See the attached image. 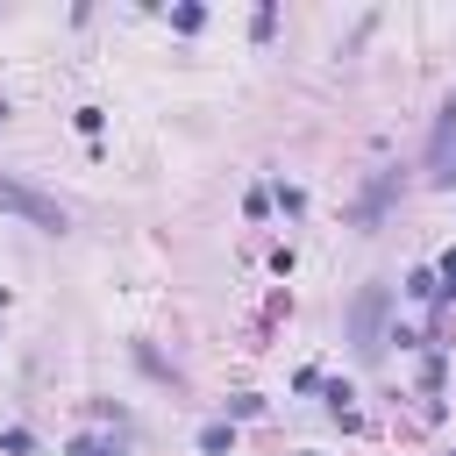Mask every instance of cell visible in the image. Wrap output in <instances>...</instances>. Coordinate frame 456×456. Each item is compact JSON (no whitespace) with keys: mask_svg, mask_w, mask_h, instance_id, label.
<instances>
[{"mask_svg":"<svg viewBox=\"0 0 456 456\" xmlns=\"http://www.w3.org/2000/svg\"><path fill=\"white\" fill-rule=\"evenodd\" d=\"M256 413H264V399H256V392H235V399L221 406V420H256Z\"/></svg>","mask_w":456,"mask_h":456,"instance_id":"8992f818","label":"cell"},{"mask_svg":"<svg viewBox=\"0 0 456 456\" xmlns=\"http://www.w3.org/2000/svg\"><path fill=\"white\" fill-rule=\"evenodd\" d=\"M200 456H235V428L228 420H207L200 428Z\"/></svg>","mask_w":456,"mask_h":456,"instance_id":"5b68a950","label":"cell"},{"mask_svg":"<svg viewBox=\"0 0 456 456\" xmlns=\"http://www.w3.org/2000/svg\"><path fill=\"white\" fill-rule=\"evenodd\" d=\"M385 314H392V292H385V285H363V292L349 299V342H356L363 356L385 342Z\"/></svg>","mask_w":456,"mask_h":456,"instance_id":"7a4b0ae2","label":"cell"},{"mask_svg":"<svg viewBox=\"0 0 456 456\" xmlns=\"http://www.w3.org/2000/svg\"><path fill=\"white\" fill-rule=\"evenodd\" d=\"M71 121H78V135H86V142H100V128H107V114H100V107H78Z\"/></svg>","mask_w":456,"mask_h":456,"instance_id":"30bf717a","label":"cell"},{"mask_svg":"<svg viewBox=\"0 0 456 456\" xmlns=\"http://www.w3.org/2000/svg\"><path fill=\"white\" fill-rule=\"evenodd\" d=\"M449 135H456V93L442 100V121H435V157H449Z\"/></svg>","mask_w":456,"mask_h":456,"instance_id":"ba28073f","label":"cell"},{"mask_svg":"<svg viewBox=\"0 0 456 456\" xmlns=\"http://www.w3.org/2000/svg\"><path fill=\"white\" fill-rule=\"evenodd\" d=\"M0 214L28 221V228H43V235H64V221H71L50 192H36V185H28V178H14V171H0Z\"/></svg>","mask_w":456,"mask_h":456,"instance_id":"6da1fadb","label":"cell"},{"mask_svg":"<svg viewBox=\"0 0 456 456\" xmlns=\"http://www.w3.org/2000/svg\"><path fill=\"white\" fill-rule=\"evenodd\" d=\"M435 285H442V299H456V249H442V264H435Z\"/></svg>","mask_w":456,"mask_h":456,"instance_id":"8fae6325","label":"cell"},{"mask_svg":"<svg viewBox=\"0 0 456 456\" xmlns=\"http://www.w3.org/2000/svg\"><path fill=\"white\" fill-rule=\"evenodd\" d=\"M406 299H442V285H435V271H428V264L406 278Z\"/></svg>","mask_w":456,"mask_h":456,"instance_id":"9c48e42d","label":"cell"},{"mask_svg":"<svg viewBox=\"0 0 456 456\" xmlns=\"http://www.w3.org/2000/svg\"><path fill=\"white\" fill-rule=\"evenodd\" d=\"M171 28H185V36L207 28V7H171Z\"/></svg>","mask_w":456,"mask_h":456,"instance_id":"7c38bea8","label":"cell"},{"mask_svg":"<svg viewBox=\"0 0 456 456\" xmlns=\"http://www.w3.org/2000/svg\"><path fill=\"white\" fill-rule=\"evenodd\" d=\"M449 456H456V449H449Z\"/></svg>","mask_w":456,"mask_h":456,"instance_id":"9a60e30c","label":"cell"},{"mask_svg":"<svg viewBox=\"0 0 456 456\" xmlns=\"http://www.w3.org/2000/svg\"><path fill=\"white\" fill-rule=\"evenodd\" d=\"M0 456H36V435L28 428H0Z\"/></svg>","mask_w":456,"mask_h":456,"instance_id":"52a82bcc","label":"cell"},{"mask_svg":"<svg viewBox=\"0 0 456 456\" xmlns=\"http://www.w3.org/2000/svg\"><path fill=\"white\" fill-rule=\"evenodd\" d=\"M0 121H7V100H0Z\"/></svg>","mask_w":456,"mask_h":456,"instance_id":"5bb4252c","label":"cell"},{"mask_svg":"<svg viewBox=\"0 0 456 456\" xmlns=\"http://www.w3.org/2000/svg\"><path fill=\"white\" fill-rule=\"evenodd\" d=\"M64 456H121V435L86 428V435H71V442H64Z\"/></svg>","mask_w":456,"mask_h":456,"instance_id":"3957f363","label":"cell"},{"mask_svg":"<svg viewBox=\"0 0 456 456\" xmlns=\"http://www.w3.org/2000/svg\"><path fill=\"white\" fill-rule=\"evenodd\" d=\"M435 185H456V157H442V171H435Z\"/></svg>","mask_w":456,"mask_h":456,"instance_id":"4fadbf2b","label":"cell"},{"mask_svg":"<svg viewBox=\"0 0 456 456\" xmlns=\"http://www.w3.org/2000/svg\"><path fill=\"white\" fill-rule=\"evenodd\" d=\"M271 207H278L285 221H299V214H306V192H299L292 178H271Z\"/></svg>","mask_w":456,"mask_h":456,"instance_id":"277c9868","label":"cell"}]
</instances>
